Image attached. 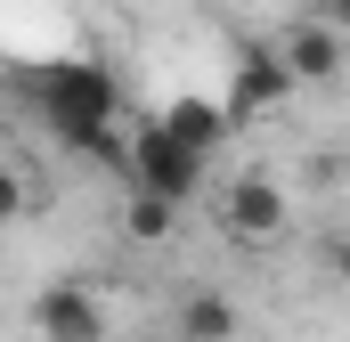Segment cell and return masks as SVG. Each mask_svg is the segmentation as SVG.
Here are the masks:
<instances>
[{
  "label": "cell",
  "instance_id": "277c9868",
  "mask_svg": "<svg viewBox=\"0 0 350 342\" xmlns=\"http://www.w3.org/2000/svg\"><path fill=\"white\" fill-rule=\"evenodd\" d=\"M285 196L269 187L261 171H245V179H228V196H220V228L237 237V245H277L285 237Z\"/></svg>",
  "mask_w": 350,
  "mask_h": 342
},
{
  "label": "cell",
  "instance_id": "7a4b0ae2",
  "mask_svg": "<svg viewBox=\"0 0 350 342\" xmlns=\"http://www.w3.org/2000/svg\"><path fill=\"white\" fill-rule=\"evenodd\" d=\"M131 196H163V204H196V187H204V155H187L163 122H139L131 131Z\"/></svg>",
  "mask_w": 350,
  "mask_h": 342
},
{
  "label": "cell",
  "instance_id": "8992f818",
  "mask_svg": "<svg viewBox=\"0 0 350 342\" xmlns=\"http://www.w3.org/2000/svg\"><path fill=\"white\" fill-rule=\"evenodd\" d=\"M269 49H277V66L293 74V90H301V82H342V66H350V41H334L318 16H293Z\"/></svg>",
  "mask_w": 350,
  "mask_h": 342
},
{
  "label": "cell",
  "instance_id": "3957f363",
  "mask_svg": "<svg viewBox=\"0 0 350 342\" xmlns=\"http://www.w3.org/2000/svg\"><path fill=\"white\" fill-rule=\"evenodd\" d=\"M285 98H293V74L277 66V49H269V41H245L237 74H228V90H220V114H228V131H245V122L277 114Z\"/></svg>",
  "mask_w": 350,
  "mask_h": 342
},
{
  "label": "cell",
  "instance_id": "6da1fadb",
  "mask_svg": "<svg viewBox=\"0 0 350 342\" xmlns=\"http://www.w3.org/2000/svg\"><path fill=\"white\" fill-rule=\"evenodd\" d=\"M33 98H41V122L66 139V155H90V147L114 131V114H122L114 74L90 66V57H57V66H41V74H33Z\"/></svg>",
  "mask_w": 350,
  "mask_h": 342
},
{
  "label": "cell",
  "instance_id": "52a82bcc",
  "mask_svg": "<svg viewBox=\"0 0 350 342\" xmlns=\"http://www.w3.org/2000/svg\"><path fill=\"white\" fill-rule=\"evenodd\" d=\"M172 334L179 342H237L245 318H237V302H228L220 285H187V293L172 302Z\"/></svg>",
  "mask_w": 350,
  "mask_h": 342
},
{
  "label": "cell",
  "instance_id": "30bf717a",
  "mask_svg": "<svg viewBox=\"0 0 350 342\" xmlns=\"http://www.w3.org/2000/svg\"><path fill=\"white\" fill-rule=\"evenodd\" d=\"M16 212H25V179H16V163H8V155H0V228H8Z\"/></svg>",
  "mask_w": 350,
  "mask_h": 342
},
{
  "label": "cell",
  "instance_id": "4fadbf2b",
  "mask_svg": "<svg viewBox=\"0 0 350 342\" xmlns=\"http://www.w3.org/2000/svg\"><path fill=\"white\" fill-rule=\"evenodd\" d=\"M131 342H179V334H131Z\"/></svg>",
  "mask_w": 350,
  "mask_h": 342
},
{
  "label": "cell",
  "instance_id": "8fae6325",
  "mask_svg": "<svg viewBox=\"0 0 350 342\" xmlns=\"http://www.w3.org/2000/svg\"><path fill=\"white\" fill-rule=\"evenodd\" d=\"M310 16H318V25H326V33H334V41H350V0H318V8H310Z\"/></svg>",
  "mask_w": 350,
  "mask_h": 342
},
{
  "label": "cell",
  "instance_id": "5b68a950",
  "mask_svg": "<svg viewBox=\"0 0 350 342\" xmlns=\"http://www.w3.org/2000/svg\"><path fill=\"white\" fill-rule=\"evenodd\" d=\"M33 334L41 342H114L90 285H41L33 293Z\"/></svg>",
  "mask_w": 350,
  "mask_h": 342
},
{
  "label": "cell",
  "instance_id": "9c48e42d",
  "mask_svg": "<svg viewBox=\"0 0 350 342\" xmlns=\"http://www.w3.org/2000/svg\"><path fill=\"white\" fill-rule=\"evenodd\" d=\"M172 220H179V204H163V196H131V204H122V228H131L139 245H163Z\"/></svg>",
  "mask_w": 350,
  "mask_h": 342
},
{
  "label": "cell",
  "instance_id": "7c38bea8",
  "mask_svg": "<svg viewBox=\"0 0 350 342\" xmlns=\"http://www.w3.org/2000/svg\"><path fill=\"white\" fill-rule=\"evenodd\" d=\"M326 269H334V285H350V228L326 237Z\"/></svg>",
  "mask_w": 350,
  "mask_h": 342
},
{
  "label": "cell",
  "instance_id": "ba28073f",
  "mask_svg": "<svg viewBox=\"0 0 350 342\" xmlns=\"http://www.w3.org/2000/svg\"><path fill=\"white\" fill-rule=\"evenodd\" d=\"M155 122L172 131L187 155H204V163H212V147L228 139V114H220V98H172V106H163Z\"/></svg>",
  "mask_w": 350,
  "mask_h": 342
}]
</instances>
